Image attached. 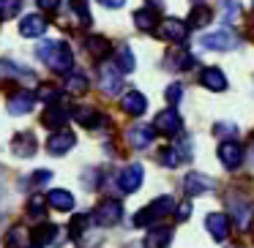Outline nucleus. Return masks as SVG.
Listing matches in <instances>:
<instances>
[{"label": "nucleus", "mask_w": 254, "mask_h": 248, "mask_svg": "<svg viewBox=\"0 0 254 248\" xmlns=\"http://www.w3.org/2000/svg\"><path fill=\"white\" fill-rule=\"evenodd\" d=\"M39 57L58 74H71V68H74L71 47L63 44V41H44V44H39Z\"/></svg>", "instance_id": "nucleus-1"}, {"label": "nucleus", "mask_w": 254, "mask_h": 248, "mask_svg": "<svg viewBox=\"0 0 254 248\" xmlns=\"http://www.w3.org/2000/svg\"><path fill=\"white\" fill-rule=\"evenodd\" d=\"M172 210H175V199L172 197H159V199H153L148 207H142L137 215H134V226H150V224H156L159 218L170 215Z\"/></svg>", "instance_id": "nucleus-2"}, {"label": "nucleus", "mask_w": 254, "mask_h": 248, "mask_svg": "<svg viewBox=\"0 0 254 248\" xmlns=\"http://www.w3.org/2000/svg\"><path fill=\"white\" fill-rule=\"evenodd\" d=\"M121 68H118V63H110L104 60L99 66V88L104 90L107 96H118V90H121L123 79H121Z\"/></svg>", "instance_id": "nucleus-3"}, {"label": "nucleus", "mask_w": 254, "mask_h": 248, "mask_svg": "<svg viewBox=\"0 0 254 248\" xmlns=\"http://www.w3.org/2000/svg\"><path fill=\"white\" fill-rule=\"evenodd\" d=\"M199 44L205 47V50H219V52H227V50H235L238 44H241V39H238L232 30L221 28V30H213V33L202 36L199 39Z\"/></svg>", "instance_id": "nucleus-4"}, {"label": "nucleus", "mask_w": 254, "mask_h": 248, "mask_svg": "<svg viewBox=\"0 0 254 248\" xmlns=\"http://www.w3.org/2000/svg\"><path fill=\"white\" fill-rule=\"evenodd\" d=\"M227 210H230V218L235 221L241 229H246L249 221H252V202H249V197H243V194H230Z\"/></svg>", "instance_id": "nucleus-5"}, {"label": "nucleus", "mask_w": 254, "mask_h": 248, "mask_svg": "<svg viewBox=\"0 0 254 248\" xmlns=\"http://www.w3.org/2000/svg\"><path fill=\"white\" fill-rule=\"evenodd\" d=\"M121 215H123V204L115 202V199H104V202L93 210L90 218H93L96 226H115L118 221H121Z\"/></svg>", "instance_id": "nucleus-6"}, {"label": "nucleus", "mask_w": 254, "mask_h": 248, "mask_svg": "<svg viewBox=\"0 0 254 248\" xmlns=\"http://www.w3.org/2000/svg\"><path fill=\"white\" fill-rule=\"evenodd\" d=\"M142 177H145L142 164H131L118 175V188H121L123 194H134L139 186H142Z\"/></svg>", "instance_id": "nucleus-7"}, {"label": "nucleus", "mask_w": 254, "mask_h": 248, "mask_svg": "<svg viewBox=\"0 0 254 248\" xmlns=\"http://www.w3.org/2000/svg\"><path fill=\"white\" fill-rule=\"evenodd\" d=\"M159 33H161V39H167V41H175V44H186V41H189V25H183L181 19L167 17L164 22L159 25Z\"/></svg>", "instance_id": "nucleus-8"}, {"label": "nucleus", "mask_w": 254, "mask_h": 248, "mask_svg": "<svg viewBox=\"0 0 254 248\" xmlns=\"http://www.w3.org/2000/svg\"><path fill=\"white\" fill-rule=\"evenodd\" d=\"M181 128H183V120L175 112V106H170V109H164V112L156 115V131H161L164 137H175Z\"/></svg>", "instance_id": "nucleus-9"}, {"label": "nucleus", "mask_w": 254, "mask_h": 248, "mask_svg": "<svg viewBox=\"0 0 254 248\" xmlns=\"http://www.w3.org/2000/svg\"><path fill=\"white\" fill-rule=\"evenodd\" d=\"M219 158H221V164L227 166V169H238V166L243 164V158H246V153H243V148L238 142H221L219 145Z\"/></svg>", "instance_id": "nucleus-10"}, {"label": "nucleus", "mask_w": 254, "mask_h": 248, "mask_svg": "<svg viewBox=\"0 0 254 248\" xmlns=\"http://www.w3.org/2000/svg\"><path fill=\"white\" fill-rule=\"evenodd\" d=\"M36 99H39V96L30 93V90H17V93L8 99V104H6L8 115H28V112L33 109Z\"/></svg>", "instance_id": "nucleus-11"}, {"label": "nucleus", "mask_w": 254, "mask_h": 248, "mask_svg": "<svg viewBox=\"0 0 254 248\" xmlns=\"http://www.w3.org/2000/svg\"><path fill=\"white\" fill-rule=\"evenodd\" d=\"M74 145H77V137H74L71 131H55L47 139V150H50L52 155H66Z\"/></svg>", "instance_id": "nucleus-12"}, {"label": "nucleus", "mask_w": 254, "mask_h": 248, "mask_svg": "<svg viewBox=\"0 0 254 248\" xmlns=\"http://www.w3.org/2000/svg\"><path fill=\"white\" fill-rule=\"evenodd\" d=\"M205 229L210 232L213 240H227V235H230V215H224V213L205 215Z\"/></svg>", "instance_id": "nucleus-13"}, {"label": "nucleus", "mask_w": 254, "mask_h": 248, "mask_svg": "<svg viewBox=\"0 0 254 248\" xmlns=\"http://www.w3.org/2000/svg\"><path fill=\"white\" fill-rule=\"evenodd\" d=\"M213 188V180H210L208 175H202V172H189L186 180H183V191L189 194V197H197V194H205Z\"/></svg>", "instance_id": "nucleus-14"}, {"label": "nucleus", "mask_w": 254, "mask_h": 248, "mask_svg": "<svg viewBox=\"0 0 254 248\" xmlns=\"http://www.w3.org/2000/svg\"><path fill=\"white\" fill-rule=\"evenodd\" d=\"M121 109L126 112V115L139 117L145 109H148V99H145L139 90H128V93H123V99H121Z\"/></svg>", "instance_id": "nucleus-15"}, {"label": "nucleus", "mask_w": 254, "mask_h": 248, "mask_svg": "<svg viewBox=\"0 0 254 248\" xmlns=\"http://www.w3.org/2000/svg\"><path fill=\"white\" fill-rule=\"evenodd\" d=\"M47 30V19L41 17V14H28V17H22V22H19V33L25 36V39H39V36H44Z\"/></svg>", "instance_id": "nucleus-16"}, {"label": "nucleus", "mask_w": 254, "mask_h": 248, "mask_svg": "<svg viewBox=\"0 0 254 248\" xmlns=\"http://www.w3.org/2000/svg\"><path fill=\"white\" fill-rule=\"evenodd\" d=\"M153 134H156V128L153 126H145V123H137V126H131L126 131V137H128V142L134 145V148H148L150 142H153Z\"/></svg>", "instance_id": "nucleus-17"}, {"label": "nucleus", "mask_w": 254, "mask_h": 248, "mask_svg": "<svg viewBox=\"0 0 254 248\" xmlns=\"http://www.w3.org/2000/svg\"><path fill=\"white\" fill-rule=\"evenodd\" d=\"M11 153L17 155V158H30V155L36 153V137L30 131H22L14 137L11 142Z\"/></svg>", "instance_id": "nucleus-18"}, {"label": "nucleus", "mask_w": 254, "mask_h": 248, "mask_svg": "<svg viewBox=\"0 0 254 248\" xmlns=\"http://www.w3.org/2000/svg\"><path fill=\"white\" fill-rule=\"evenodd\" d=\"M68 117H71V112L66 109V106L61 104H52L50 109L44 112V117H41V123H44L47 128H63L68 123Z\"/></svg>", "instance_id": "nucleus-19"}, {"label": "nucleus", "mask_w": 254, "mask_h": 248, "mask_svg": "<svg viewBox=\"0 0 254 248\" xmlns=\"http://www.w3.org/2000/svg\"><path fill=\"white\" fill-rule=\"evenodd\" d=\"M199 82H202L208 90H213V93L227 90V77H224V71H221V68H205V71L199 74Z\"/></svg>", "instance_id": "nucleus-20"}, {"label": "nucleus", "mask_w": 254, "mask_h": 248, "mask_svg": "<svg viewBox=\"0 0 254 248\" xmlns=\"http://www.w3.org/2000/svg\"><path fill=\"white\" fill-rule=\"evenodd\" d=\"M172 240V226H156L145 235V248H167Z\"/></svg>", "instance_id": "nucleus-21"}, {"label": "nucleus", "mask_w": 254, "mask_h": 248, "mask_svg": "<svg viewBox=\"0 0 254 248\" xmlns=\"http://www.w3.org/2000/svg\"><path fill=\"white\" fill-rule=\"evenodd\" d=\"M134 25L142 33H153V30H159V14L153 8H137L134 11Z\"/></svg>", "instance_id": "nucleus-22"}, {"label": "nucleus", "mask_w": 254, "mask_h": 248, "mask_svg": "<svg viewBox=\"0 0 254 248\" xmlns=\"http://www.w3.org/2000/svg\"><path fill=\"white\" fill-rule=\"evenodd\" d=\"M85 47H88V52L96 57V60L104 63L107 57L112 55V44L104 39V36H88V41H85Z\"/></svg>", "instance_id": "nucleus-23"}, {"label": "nucleus", "mask_w": 254, "mask_h": 248, "mask_svg": "<svg viewBox=\"0 0 254 248\" xmlns=\"http://www.w3.org/2000/svg\"><path fill=\"white\" fill-rule=\"evenodd\" d=\"M47 204H52L55 210H74V194L66 191V188H52L50 194H47Z\"/></svg>", "instance_id": "nucleus-24"}, {"label": "nucleus", "mask_w": 254, "mask_h": 248, "mask_svg": "<svg viewBox=\"0 0 254 248\" xmlns=\"http://www.w3.org/2000/svg\"><path fill=\"white\" fill-rule=\"evenodd\" d=\"M58 237V226L55 224H39V226H33L30 229V243L33 246H50L52 240Z\"/></svg>", "instance_id": "nucleus-25"}, {"label": "nucleus", "mask_w": 254, "mask_h": 248, "mask_svg": "<svg viewBox=\"0 0 254 248\" xmlns=\"http://www.w3.org/2000/svg\"><path fill=\"white\" fill-rule=\"evenodd\" d=\"M74 120L82 123L85 128H96V126L104 123V117H101L93 106H77V109H74Z\"/></svg>", "instance_id": "nucleus-26"}, {"label": "nucleus", "mask_w": 254, "mask_h": 248, "mask_svg": "<svg viewBox=\"0 0 254 248\" xmlns=\"http://www.w3.org/2000/svg\"><path fill=\"white\" fill-rule=\"evenodd\" d=\"M63 88H66V93H71V96H82V93H88V77H85L82 71H71V74H66Z\"/></svg>", "instance_id": "nucleus-27"}, {"label": "nucleus", "mask_w": 254, "mask_h": 248, "mask_svg": "<svg viewBox=\"0 0 254 248\" xmlns=\"http://www.w3.org/2000/svg\"><path fill=\"white\" fill-rule=\"evenodd\" d=\"M3 243H6V248H22V246H28V243H30V235H28L25 226L17 224V226H11V229L6 232Z\"/></svg>", "instance_id": "nucleus-28"}, {"label": "nucleus", "mask_w": 254, "mask_h": 248, "mask_svg": "<svg viewBox=\"0 0 254 248\" xmlns=\"http://www.w3.org/2000/svg\"><path fill=\"white\" fill-rule=\"evenodd\" d=\"M167 66L175 68V71H186V68L194 66V57L189 55L186 50H175V52H170V55H167Z\"/></svg>", "instance_id": "nucleus-29"}, {"label": "nucleus", "mask_w": 254, "mask_h": 248, "mask_svg": "<svg viewBox=\"0 0 254 248\" xmlns=\"http://www.w3.org/2000/svg\"><path fill=\"white\" fill-rule=\"evenodd\" d=\"M210 19H213V11H210L208 6H194L191 8V17H189V28H205V25H210Z\"/></svg>", "instance_id": "nucleus-30"}, {"label": "nucleus", "mask_w": 254, "mask_h": 248, "mask_svg": "<svg viewBox=\"0 0 254 248\" xmlns=\"http://www.w3.org/2000/svg\"><path fill=\"white\" fill-rule=\"evenodd\" d=\"M115 63H118V68H121L123 74H131V71H134V66H137V63H134V52L128 50L126 44H123L121 50H118V57H115Z\"/></svg>", "instance_id": "nucleus-31"}, {"label": "nucleus", "mask_w": 254, "mask_h": 248, "mask_svg": "<svg viewBox=\"0 0 254 248\" xmlns=\"http://www.w3.org/2000/svg\"><path fill=\"white\" fill-rule=\"evenodd\" d=\"M159 164L167 166V169H175V166L181 164V153H178L175 148H161L159 150Z\"/></svg>", "instance_id": "nucleus-32"}, {"label": "nucleus", "mask_w": 254, "mask_h": 248, "mask_svg": "<svg viewBox=\"0 0 254 248\" xmlns=\"http://www.w3.org/2000/svg\"><path fill=\"white\" fill-rule=\"evenodd\" d=\"M88 221H93V218H90V215H85V213L74 215V218H71V224H68V232H71V237H82V232L90 226Z\"/></svg>", "instance_id": "nucleus-33"}, {"label": "nucleus", "mask_w": 254, "mask_h": 248, "mask_svg": "<svg viewBox=\"0 0 254 248\" xmlns=\"http://www.w3.org/2000/svg\"><path fill=\"white\" fill-rule=\"evenodd\" d=\"M36 96H39V99L41 101H47V104H58V99H61V93H58V88H52V85H41V88H39V93H36Z\"/></svg>", "instance_id": "nucleus-34"}, {"label": "nucleus", "mask_w": 254, "mask_h": 248, "mask_svg": "<svg viewBox=\"0 0 254 248\" xmlns=\"http://www.w3.org/2000/svg\"><path fill=\"white\" fill-rule=\"evenodd\" d=\"M71 14H77L79 25H90V14H88V6L82 0H71Z\"/></svg>", "instance_id": "nucleus-35"}, {"label": "nucleus", "mask_w": 254, "mask_h": 248, "mask_svg": "<svg viewBox=\"0 0 254 248\" xmlns=\"http://www.w3.org/2000/svg\"><path fill=\"white\" fill-rule=\"evenodd\" d=\"M44 210H47L44 199H41V197H30V202H28V215H30V218H41Z\"/></svg>", "instance_id": "nucleus-36"}, {"label": "nucleus", "mask_w": 254, "mask_h": 248, "mask_svg": "<svg viewBox=\"0 0 254 248\" xmlns=\"http://www.w3.org/2000/svg\"><path fill=\"white\" fill-rule=\"evenodd\" d=\"M19 11V0H0V19H8Z\"/></svg>", "instance_id": "nucleus-37"}, {"label": "nucleus", "mask_w": 254, "mask_h": 248, "mask_svg": "<svg viewBox=\"0 0 254 248\" xmlns=\"http://www.w3.org/2000/svg\"><path fill=\"white\" fill-rule=\"evenodd\" d=\"M181 96H183V85H181V82H172L170 88H167V101H170L172 106L181 101Z\"/></svg>", "instance_id": "nucleus-38"}, {"label": "nucleus", "mask_w": 254, "mask_h": 248, "mask_svg": "<svg viewBox=\"0 0 254 248\" xmlns=\"http://www.w3.org/2000/svg\"><path fill=\"white\" fill-rule=\"evenodd\" d=\"M28 180L33 183V186H44L47 180H52V172H50V169H39V172H33Z\"/></svg>", "instance_id": "nucleus-39"}, {"label": "nucleus", "mask_w": 254, "mask_h": 248, "mask_svg": "<svg viewBox=\"0 0 254 248\" xmlns=\"http://www.w3.org/2000/svg\"><path fill=\"white\" fill-rule=\"evenodd\" d=\"M175 215H178V221H186L189 215H191V202H183V204H178V207H175Z\"/></svg>", "instance_id": "nucleus-40"}, {"label": "nucleus", "mask_w": 254, "mask_h": 248, "mask_svg": "<svg viewBox=\"0 0 254 248\" xmlns=\"http://www.w3.org/2000/svg\"><path fill=\"white\" fill-rule=\"evenodd\" d=\"M39 6L44 8V11H58V6H61V0H39Z\"/></svg>", "instance_id": "nucleus-41"}, {"label": "nucleus", "mask_w": 254, "mask_h": 248, "mask_svg": "<svg viewBox=\"0 0 254 248\" xmlns=\"http://www.w3.org/2000/svg\"><path fill=\"white\" fill-rule=\"evenodd\" d=\"M101 3H104L107 8H121L123 3H126V0H101Z\"/></svg>", "instance_id": "nucleus-42"}, {"label": "nucleus", "mask_w": 254, "mask_h": 248, "mask_svg": "<svg viewBox=\"0 0 254 248\" xmlns=\"http://www.w3.org/2000/svg\"><path fill=\"white\" fill-rule=\"evenodd\" d=\"M249 158H252V161H254V145H252V150H249Z\"/></svg>", "instance_id": "nucleus-43"}]
</instances>
